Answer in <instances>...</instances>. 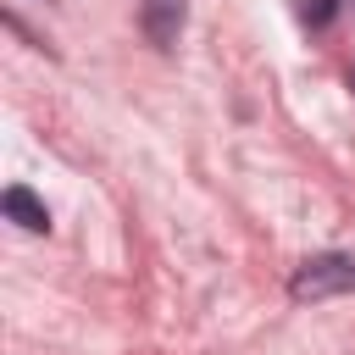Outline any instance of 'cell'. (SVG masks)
Masks as SVG:
<instances>
[{"label":"cell","instance_id":"obj_1","mask_svg":"<svg viewBox=\"0 0 355 355\" xmlns=\"http://www.w3.org/2000/svg\"><path fill=\"white\" fill-rule=\"evenodd\" d=\"M294 300H327V294H355V250H322L311 261H300V272L288 277Z\"/></svg>","mask_w":355,"mask_h":355},{"label":"cell","instance_id":"obj_2","mask_svg":"<svg viewBox=\"0 0 355 355\" xmlns=\"http://www.w3.org/2000/svg\"><path fill=\"white\" fill-rule=\"evenodd\" d=\"M183 17H189V0H144L139 6V28L155 50H172L178 33H183Z\"/></svg>","mask_w":355,"mask_h":355},{"label":"cell","instance_id":"obj_3","mask_svg":"<svg viewBox=\"0 0 355 355\" xmlns=\"http://www.w3.org/2000/svg\"><path fill=\"white\" fill-rule=\"evenodd\" d=\"M0 205H6V216H11L17 227H28V233H44V227H50V211H44L28 189H6V200H0Z\"/></svg>","mask_w":355,"mask_h":355},{"label":"cell","instance_id":"obj_4","mask_svg":"<svg viewBox=\"0 0 355 355\" xmlns=\"http://www.w3.org/2000/svg\"><path fill=\"white\" fill-rule=\"evenodd\" d=\"M294 11H300L305 28H327L338 17V0H294Z\"/></svg>","mask_w":355,"mask_h":355},{"label":"cell","instance_id":"obj_5","mask_svg":"<svg viewBox=\"0 0 355 355\" xmlns=\"http://www.w3.org/2000/svg\"><path fill=\"white\" fill-rule=\"evenodd\" d=\"M349 89H355V67H349Z\"/></svg>","mask_w":355,"mask_h":355}]
</instances>
